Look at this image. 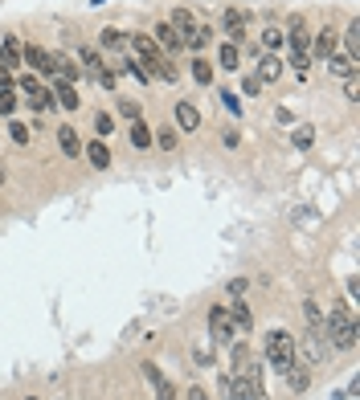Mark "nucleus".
<instances>
[{"instance_id":"21","label":"nucleus","mask_w":360,"mask_h":400,"mask_svg":"<svg viewBox=\"0 0 360 400\" xmlns=\"http://www.w3.org/2000/svg\"><path fill=\"white\" fill-rule=\"evenodd\" d=\"M58 147H62V151H66V156H82V139H78V131H74V127H62V131H58Z\"/></svg>"},{"instance_id":"18","label":"nucleus","mask_w":360,"mask_h":400,"mask_svg":"<svg viewBox=\"0 0 360 400\" xmlns=\"http://www.w3.org/2000/svg\"><path fill=\"white\" fill-rule=\"evenodd\" d=\"M176 127L180 131H196L201 127V111L192 102H176Z\"/></svg>"},{"instance_id":"40","label":"nucleus","mask_w":360,"mask_h":400,"mask_svg":"<svg viewBox=\"0 0 360 400\" xmlns=\"http://www.w3.org/2000/svg\"><path fill=\"white\" fill-rule=\"evenodd\" d=\"M262 46H266V49L283 46V33H279V29H270V25H266V33H262Z\"/></svg>"},{"instance_id":"44","label":"nucleus","mask_w":360,"mask_h":400,"mask_svg":"<svg viewBox=\"0 0 360 400\" xmlns=\"http://www.w3.org/2000/svg\"><path fill=\"white\" fill-rule=\"evenodd\" d=\"M241 290H246V282H241V278H238V282H229V286H225V294H229V298H241Z\"/></svg>"},{"instance_id":"27","label":"nucleus","mask_w":360,"mask_h":400,"mask_svg":"<svg viewBox=\"0 0 360 400\" xmlns=\"http://www.w3.org/2000/svg\"><path fill=\"white\" fill-rule=\"evenodd\" d=\"M209 41H213V29H209V25H201V29H196V33H192L189 41H185V49H192V53H196V57H201V49L209 46Z\"/></svg>"},{"instance_id":"24","label":"nucleus","mask_w":360,"mask_h":400,"mask_svg":"<svg viewBox=\"0 0 360 400\" xmlns=\"http://www.w3.org/2000/svg\"><path fill=\"white\" fill-rule=\"evenodd\" d=\"M344 49H348V62H360V29H356V21H348V29H344Z\"/></svg>"},{"instance_id":"11","label":"nucleus","mask_w":360,"mask_h":400,"mask_svg":"<svg viewBox=\"0 0 360 400\" xmlns=\"http://www.w3.org/2000/svg\"><path fill=\"white\" fill-rule=\"evenodd\" d=\"M307 53L319 57V62H328V57L336 53V33H332V29H319V33L312 37V49H307Z\"/></svg>"},{"instance_id":"41","label":"nucleus","mask_w":360,"mask_h":400,"mask_svg":"<svg viewBox=\"0 0 360 400\" xmlns=\"http://www.w3.org/2000/svg\"><path fill=\"white\" fill-rule=\"evenodd\" d=\"M241 90H246V95H250V98H258V95H262V82H258V78L250 74V78L241 82Z\"/></svg>"},{"instance_id":"30","label":"nucleus","mask_w":360,"mask_h":400,"mask_svg":"<svg viewBox=\"0 0 360 400\" xmlns=\"http://www.w3.org/2000/svg\"><path fill=\"white\" fill-rule=\"evenodd\" d=\"M328 70L336 74V78H348V74L356 70V62H348V57H340V53H332V57H328Z\"/></svg>"},{"instance_id":"22","label":"nucleus","mask_w":360,"mask_h":400,"mask_svg":"<svg viewBox=\"0 0 360 400\" xmlns=\"http://www.w3.org/2000/svg\"><path fill=\"white\" fill-rule=\"evenodd\" d=\"M78 62L86 66V70H82V74H95V78H98V74H102V70H107V66H102V57H98V53H95V49H91V46H82V49H78Z\"/></svg>"},{"instance_id":"47","label":"nucleus","mask_w":360,"mask_h":400,"mask_svg":"<svg viewBox=\"0 0 360 400\" xmlns=\"http://www.w3.org/2000/svg\"><path fill=\"white\" fill-rule=\"evenodd\" d=\"M25 400H37V396H25Z\"/></svg>"},{"instance_id":"9","label":"nucleus","mask_w":360,"mask_h":400,"mask_svg":"<svg viewBox=\"0 0 360 400\" xmlns=\"http://www.w3.org/2000/svg\"><path fill=\"white\" fill-rule=\"evenodd\" d=\"M152 37H156V46H160V53H180V49H185V41H180V33H176V29H172L168 21H160L156 25V33H152Z\"/></svg>"},{"instance_id":"28","label":"nucleus","mask_w":360,"mask_h":400,"mask_svg":"<svg viewBox=\"0 0 360 400\" xmlns=\"http://www.w3.org/2000/svg\"><path fill=\"white\" fill-rule=\"evenodd\" d=\"M287 384H291V392H307V388H312V372H307V368H291Z\"/></svg>"},{"instance_id":"43","label":"nucleus","mask_w":360,"mask_h":400,"mask_svg":"<svg viewBox=\"0 0 360 400\" xmlns=\"http://www.w3.org/2000/svg\"><path fill=\"white\" fill-rule=\"evenodd\" d=\"M98 86H102V90H115V70H102V74H98Z\"/></svg>"},{"instance_id":"1","label":"nucleus","mask_w":360,"mask_h":400,"mask_svg":"<svg viewBox=\"0 0 360 400\" xmlns=\"http://www.w3.org/2000/svg\"><path fill=\"white\" fill-rule=\"evenodd\" d=\"M356 339H360V327L352 319V310L344 303H332V310L324 315V343H328V352H352Z\"/></svg>"},{"instance_id":"10","label":"nucleus","mask_w":360,"mask_h":400,"mask_svg":"<svg viewBox=\"0 0 360 400\" xmlns=\"http://www.w3.org/2000/svg\"><path fill=\"white\" fill-rule=\"evenodd\" d=\"M225 400H262V388H254L246 376H229V388H225Z\"/></svg>"},{"instance_id":"42","label":"nucleus","mask_w":360,"mask_h":400,"mask_svg":"<svg viewBox=\"0 0 360 400\" xmlns=\"http://www.w3.org/2000/svg\"><path fill=\"white\" fill-rule=\"evenodd\" d=\"M344 90H348V98H356V95H360V74H356V70L344 78Z\"/></svg>"},{"instance_id":"35","label":"nucleus","mask_w":360,"mask_h":400,"mask_svg":"<svg viewBox=\"0 0 360 400\" xmlns=\"http://www.w3.org/2000/svg\"><path fill=\"white\" fill-rule=\"evenodd\" d=\"M217 98H221V106H225V111H229V115H234V118L241 115V102H238V95H234V90H221V95H217Z\"/></svg>"},{"instance_id":"15","label":"nucleus","mask_w":360,"mask_h":400,"mask_svg":"<svg viewBox=\"0 0 360 400\" xmlns=\"http://www.w3.org/2000/svg\"><path fill=\"white\" fill-rule=\"evenodd\" d=\"M172 29H176V33H180V41H189L192 33H196V29H201V25H196V17H192L189 8H172Z\"/></svg>"},{"instance_id":"26","label":"nucleus","mask_w":360,"mask_h":400,"mask_svg":"<svg viewBox=\"0 0 360 400\" xmlns=\"http://www.w3.org/2000/svg\"><path fill=\"white\" fill-rule=\"evenodd\" d=\"M238 62H241L238 46H234V41H225V46H221V53H217V66H221V70H238Z\"/></svg>"},{"instance_id":"37","label":"nucleus","mask_w":360,"mask_h":400,"mask_svg":"<svg viewBox=\"0 0 360 400\" xmlns=\"http://www.w3.org/2000/svg\"><path fill=\"white\" fill-rule=\"evenodd\" d=\"M119 115L135 123V118H140V102H131V98H119Z\"/></svg>"},{"instance_id":"20","label":"nucleus","mask_w":360,"mask_h":400,"mask_svg":"<svg viewBox=\"0 0 360 400\" xmlns=\"http://www.w3.org/2000/svg\"><path fill=\"white\" fill-rule=\"evenodd\" d=\"M303 319H307V335L324 339V310L315 306V298H303Z\"/></svg>"},{"instance_id":"12","label":"nucleus","mask_w":360,"mask_h":400,"mask_svg":"<svg viewBox=\"0 0 360 400\" xmlns=\"http://www.w3.org/2000/svg\"><path fill=\"white\" fill-rule=\"evenodd\" d=\"M21 62H25V66H33L37 74H49V78H53V70H49V49H41V46H21Z\"/></svg>"},{"instance_id":"8","label":"nucleus","mask_w":360,"mask_h":400,"mask_svg":"<svg viewBox=\"0 0 360 400\" xmlns=\"http://www.w3.org/2000/svg\"><path fill=\"white\" fill-rule=\"evenodd\" d=\"M8 70H21V41L13 33H4V41H0V74Z\"/></svg>"},{"instance_id":"46","label":"nucleus","mask_w":360,"mask_h":400,"mask_svg":"<svg viewBox=\"0 0 360 400\" xmlns=\"http://www.w3.org/2000/svg\"><path fill=\"white\" fill-rule=\"evenodd\" d=\"M189 400H209V396H205V392H201V384H196V388H189Z\"/></svg>"},{"instance_id":"38","label":"nucleus","mask_w":360,"mask_h":400,"mask_svg":"<svg viewBox=\"0 0 360 400\" xmlns=\"http://www.w3.org/2000/svg\"><path fill=\"white\" fill-rule=\"evenodd\" d=\"M119 74H131L135 82H147V70L140 66V62H123V70H119Z\"/></svg>"},{"instance_id":"7","label":"nucleus","mask_w":360,"mask_h":400,"mask_svg":"<svg viewBox=\"0 0 360 400\" xmlns=\"http://www.w3.org/2000/svg\"><path fill=\"white\" fill-rule=\"evenodd\" d=\"M246 25H250V13L246 8H225L221 13V33H225V41H246Z\"/></svg>"},{"instance_id":"23","label":"nucleus","mask_w":360,"mask_h":400,"mask_svg":"<svg viewBox=\"0 0 360 400\" xmlns=\"http://www.w3.org/2000/svg\"><path fill=\"white\" fill-rule=\"evenodd\" d=\"M189 74H192V82H196V86H209V82H213V66H209L205 57H192Z\"/></svg>"},{"instance_id":"16","label":"nucleus","mask_w":360,"mask_h":400,"mask_svg":"<svg viewBox=\"0 0 360 400\" xmlns=\"http://www.w3.org/2000/svg\"><path fill=\"white\" fill-rule=\"evenodd\" d=\"M279 74H283V62H279L274 53H262V57H258V70H254V78L270 86V82H279Z\"/></svg>"},{"instance_id":"13","label":"nucleus","mask_w":360,"mask_h":400,"mask_svg":"<svg viewBox=\"0 0 360 400\" xmlns=\"http://www.w3.org/2000/svg\"><path fill=\"white\" fill-rule=\"evenodd\" d=\"M324 359H328V343H324V339H319V335H307V331H303V364H324Z\"/></svg>"},{"instance_id":"3","label":"nucleus","mask_w":360,"mask_h":400,"mask_svg":"<svg viewBox=\"0 0 360 400\" xmlns=\"http://www.w3.org/2000/svg\"><path fill=\"white\" fill-rule=\"evenodd\" d=\"M131 46H135V62L147 70V78H160V82H172V78H176V70H172V57H164V53H160V46H156L152 37L135 33V37H131Z\"/></svg>"},{"instance_id":"29","label":"nucleus","mask_w":360,"mask_h":400,"mask_svg":"<svg viewBox=\"0 0 360 400\" xmlns=\"http://www.w3.org/2000/svg\"><path fill=\"white\" fill-rule=\"evenodd\" d=\"M98 46L102 49H123L127 46V33H119V29H102V33H98Z\"/></svg>"},{"instance_id":"31","label":"nucleus","mask_w":360,"mask_h":400,"mask_svg":"<svg viewBox=\"0 0 360 400\" xmlns=\"http://www.w3.org/2000/svg\"><path fill=\"white\" fill-rule=\"evenodd\" d=\"M152 143L164 147V151H172V147H176V131H172V127H160V131H152Z\"/></svg>"},{"instance_id":"32","label":"nucleus","mask_w":360,"mask_h":400,"mask_svg":"<svg viewBox=\"0 0 360 400\" xmlns=\"http://www.w3.org/2000/svg\"><path fill=\"white\" fill-rule=\"evenodd\" d=\"M307 66H312V53H291V70L299 74V82L307 78Z\"/></svg>"},{"instance_id":"25","label":"nucleus","mask_w":360,"mask_h":400,"mask_svg":"<svg viewBox=\"0 0 360 400\" xmlns=\"http://www.w3.org/2000/svg\"><path fill=\"white\" fill-rule=\"evenodd\" d=\"M127 139L135 143V147H152V127H147L144 118H135V123H131V131H127Z\"/></svg>"},{"instance_id":"34","label":"nucleus","mask_w":360,"mask_h":400,"mask_svg":"<svg viewBox=\"0 0 360 400\" xmlns=\"http://www.w3.org/2000/svg\"><path fill=\"white\" fill-rule=\"evenodd\" d=\"M291 139H295V147H312L315 127H307V123H303V127H295V135H291Z\"/></svg>"},{"instance_id":"19","label":"nucleus","mask_w":360,"mask_h":400,"mask_svg":"<svg viewBox=\"0 0 360 400\" xmlns=\"http://www.w3.org/2000/svg\"><path fill=\"white\" fill-rule=\"evenodd\" d=\"M82 156L91 160V167H107L111 164V147H107L102 139H91L86 147H82Z\"/></svg>"},{"instance_id":"6","label":"nucleus","mask_w":360,"mask_h":400,"mask_svg":"<svg viewBox=\"0 0 360 400\" xmlns=\"http://www.w3.org/2000/svg\"><path fill=\"white\" fill-rule=\"evenodd\" d=\"M140 372H144V380L152 384L156 400H176V388H172V380L160 372V364H156V359H144V364H140Z\"/></svg>"},{"instance_id":"45","label":"nucleus","mask_w":360,"mask_h":400,"mask_svg":"<svg viewBox=\"0 0 360 400\" xmlns=\"http://www.w3.org/2000/svg\"><path fill=\"white\" fill-rule=\"evenodd\" d=\"M221 143H225V147H238V131H234V127H229V131H225V135H221Z\"/></svg>"},{"instance_id":"4","label":"nucleus","mask_w":360,"mask_h":400,"mask_svg":"<svg viewBox=\"0 0 360 400\" xmlns=\"http://www.w3.org/2000/svg\"><path fill=\"white\" fill-rule=\"evenodd\" d=\"M17 86H21V95H25V106H29L33 115H46L49 106H53V90L37 82V74H25V78H21V82H17Z\"/></svg>"},{"instance_id":"39","label":"nucleus","mask_w":360,"mask_h":400,"mask_svg":"<svg viewBox=\"0 0 360 400\" xmlns=\"http://www.w3.org/2000/svg\"><path fill=\"white\" fill-rule=\"evenodd\" d=\"M8 135H13V143H29V127L25 123H8Z\"/></svg>"},{"instance_id":"33","label":"nucleus","mask_w":360,"mask_h":400,"mask_svg":"<svg viewBox=\"0 0 360 400\" xmlns=\"http://www.w3.org/2000/svg\"><path fill=\"white\" fill-rule=\"evenodd\" d=\"M13 111H17V90H0V115L13 118Z\"/></svg>"},{"instance_id":"36","label":"nucleus","mask_w":360,"mask_h":400,"mask_svg":"<svg viewBox=\"0 0 360 400\" xmlns=\"http://www.w3.org/2000/svg\"><path fill=\"white\" fill-rule=\"evenodd\" d=\"M95 131L102 135V139H107V135L115 131V118H111V115H102V111H98V115H95Z\"/></svg>"},{"instance_id":"2","label":"nucleus","mask_w":360,"mask_h":400,"mask_svg":"<svg viewBox=\"0 0 360 400\" xmlns=\"http://www.w3.org/2000/svg\"><path fill=\"white\" fill-rule=\"evenodd\" d=\"M266 364H270L279 376H287L291 368L299 364V339H295L291 331H270V335H266Z\"/></svg>"},{"instance_id":"14","label":"nucleus","mask_w":360,"mask_h":400,"mask_svg":"<svg viewBox=\"0 0 360 400\" xmlns=\"http://www.w3.org/2000/svg\"><path fill=\"white\" fill-rule=\"evenodd\" d=\"M229 319H234V327H238V335H250V327H254V319H250V306H246V298H229Z\"/></svg>"},{"instance_id":"5","label":"nucleus","mask_w":360,"mask_h":400,"mask_svg":"<svg viewBox=\"0 0 360 400\" xmlns=\"http://www.w3.org/2000/svg\"><path fill=\"white\" fill-rule=\"evenodd\" d=\"M209 335H213L217 347H229L234 343V335H238V327H234V319H229V310L217 303L209 306Z\"/></svg>"},{"instance_id":"17","label":"nucleus","mask_w":360,"mask_h":400,"mask_svg":"<svg viewBox=\"0 0 360 400\" xmlns=\"http://www.w3.org/2000/svg\"><path fill=\"white\" fill-rule=\"evenodd\" d=\"M53 106L78 111V90H74V82H62V78H58V86H53Z\"/></svg>"}]
</instances>
